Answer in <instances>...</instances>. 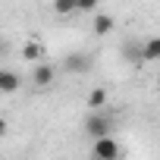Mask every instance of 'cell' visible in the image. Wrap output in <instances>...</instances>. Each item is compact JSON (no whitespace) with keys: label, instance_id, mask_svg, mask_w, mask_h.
Segmentation results:
<instances>
[{"label":"cell","instance_id":"ba28073f","mask_svg":"<svg viewBox=\"0 0 160 160\" xmlns=\"http://www.w3.org/2000/svg\"><path fill=\"white\" fill-rule=\"evenodd\" d=\"M157 57H160V38H148V41H144V60L154 63Z\"/></svg>","mask_w":160,"mask_h":160},{"label":"cell","instance_id":"7c38bea8","mask_svg":"<svg viewBox=\"0 0 160 160\" xmlns=\"http://www.w3.org/2000/svg\"><path fill=\"white\" fill-rule=\"evenodd\" d=\"M7 132H10V122H7V116H0V138H3Z\"/></svg>","mask_w":160,"mask_h":160},{"label":"cell","instance_id":"6da1fadb","mask_svg":"<svg viewBox=\"0 0 160 160\" xmlns=\"http://www.w3.org/2000/svg\"><path fill=\"white\" fill-rule=\"evenodd\" d=\"M91 157H94V160H119V157H122V148H119V141H116L113 135H104V138H94Z\"/></svg>","mask_w":160,"mask_h":160},{"label":"cell","instance_id":"5b68a950","mask_svg":"<svg viewBox=\"0 0 160 160\" xmlns=\"http://www.w3.org/2000/svg\"><path fill=\"white\" fill-rule=\"evenodd\" d=\"M63 66H66L69 72H88V69H91V57H88V53H69V57L63 60Z\"/></svg>","mask_w":160,"mask_h":160},{"label":"cell","instance_id":"52a82bcc","mask_svg":"<svg viewBox=\"0 0 160 160\" xmlns=\"http://www.w3.org/2000/svg\"><path fill=\"white\" fill-rule=\"evenodd\" d=\"M113 16H107V13H98L94 16V35H110L113 32Z\"/></svg>","mask_w":160,"mask_h":160},{"label":"cell","instance_id":"3957f363","mask_svg":"<svg viewBox=\"0 0 160 160\" xmlns=\"http://www.w3.org/2000/svg\"><path fill=\"white\" fill-rule=\"evenodd\" d=\"M53 75H57V69H53L50 63L41 60V63L32 66V85H35V88H47V85L53 82Z\"/></svg>","mask_w":160,"mask_h":160},{"label":"cell","instance_id":"9c48e42d","mask_svg":"<svg viewBox=\"0 0 160 160\" xmlns=\"http://www.w3.org/2000/svg\"><path fill=\"white\" fill-rule=\"evenodd\" d=\"M104 104H107V91H104V88H91V94H88V107H91V110H101Z\"/></svg>","mask_w":160,"mask_h":160},{"label":"cell","instance_id":"8fae6325","mask_svg":"<svg viewBox=\"0 0 160 160\" xmlns=\"http://www.w3.org/2000/svg\"><path fill=\"white\" fill-rule=\"evenodd\" d=\"M98 0H75V13H94Z\"/></svg>","mask_w":160,"mask_h":160},{"label":"cell","instance_id":"8992f818","mask_svg":"<svg viewBox=\"0 0 160 160\" xmlns=\"http://www.w3.org/2000/svg\"><path fill=\"white\" fill-rule=\"evenodd\" d=\"M41 53H44V50H41L38 41H25V44H22V60H25V63H32V66L41 63Z\"/></svg>","mask_w":160,"mask_h":160},{"label":"cell","instance_id":"277c9868","mask_svg":"<svg viewBox=\"0 0 160 160\" xmlns=\"http://www.w3.org/2000/svg\"><path fill=\"white\" fill-rule=\"evenodd\" d=\"M22 88V78L13 69H0V94H16Z\"/></svg>","mask_w":160,"mask_h":160},{"label":"cell","instance_id":"7a4b0ae2","mask_svg":"<svg viewBox=\"0 0 160 160\" xmlns=\"http://www.w3.org/2000/svg\"><path fill=\"white\" fill-rule=\"evenodd\" d=\"M110 129H113V116L110 113H91V116H85V135L91 141L110 135Z\"/></svg>","mask_w":160,"mask_h":160},{"label":"cell","instance_id":"30bf717a","mask_svg":"<svg viewBox=\"0 0 160 160\" xmlns=\"http://www.w3.org/2000/svg\"><path fill=\"white\" fill-rule=\"evenodd\" d=\"M53 10H57V16H72L75 13V0H53Z\"/></svg>","mask_w":160,"mask_h":160}]
</instances>
